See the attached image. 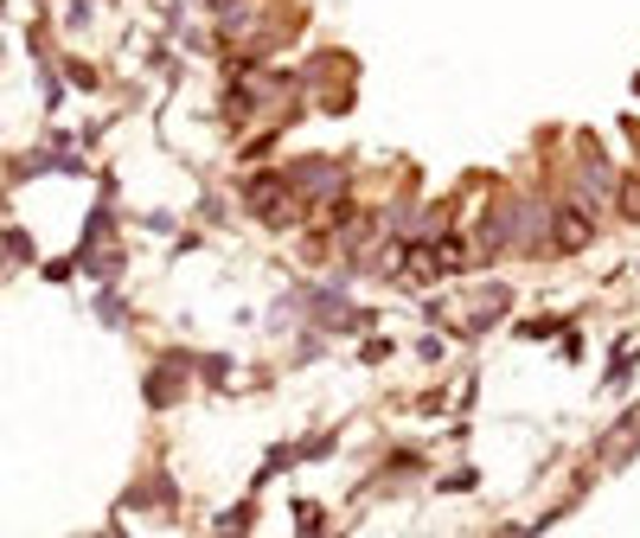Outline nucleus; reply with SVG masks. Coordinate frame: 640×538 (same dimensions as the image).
Here are the masks:
<instances>
[{"mask_svg": "<svg viewBox=\"0 0 640 538\" xmlns=\"http://www.w3.org/2000/svg\"><path fill=\"white\" fill-rule=\"evenodd\" d=\"M289 187H302V199H327V192H339V167L334 160H307V167L289 173Z\"/></svg>", "mask_w": 640, "mask_h": 538, "instance_id": "f257e3e1", "label": "nucleus"}, {"mask_svg": "<svg viewBox=\"0 0 640 538\" xmlns=\"http://www.w3.org/2000/svg\"><path fill=\"white\" fill-rule=\"evenodd\" d=\"M180 372H187V359L173 352V359H160V372H148V404H173L180 397Z\"/></svg>", "mask_w": 640, "mask_h": 538, "instance_id": "f03ea898", "label": "nucleus"}, {"mask_svg": "<svg viewBox=\"0 0 640 538\" xmlns=\"http://www.w3.org/2000/svg\"><path fill=\"white\" fill-rule=\"evenodd\" d=\"M551 237H558V250H583V244H590V218H583L576 205H564V212L551 218Z\"/></svg>", "mask_w": 640, "mask_h": 538, "instance_id": "7ed1b4c3", "label": "nucleus"}, {"mask_svg": "<svg viewBox=\"0 0 640 538\" xmlns=\"http://www.w3.org/2000/svg\"><path fill=\"white\" fill-rule=\"evenodd\" d=\"M250 212H263L269 225H282V218H289V199H282V187H276V180H257V187H250Z\"/></svg>", "mask_w": 640, "mask_h": 538, "instance_id": "20e7f679", "label": "nucleus"}, {"mask_svg": "<svg viewBox=\"0 0 640 538\" xmlns=\"http://www.w3.org/2000/svg\"><path fill=\"white\" fill-rule=\"evenodd\" d=\"M0 257H7V264H33V244H26V231H0Z\"/></svg>", "mask_w": 640, "mask_h": 538, "instance_id": "39448f33", "label": "nucleus"}, {"mask_svg": "<svg viewBox=\"0 0 640 538\" xmlns=\"http://www.w3.org/2000/svg\"><path fill=\"white\" fill-rule=\"evenodd\" d=\"M519 225H538V212H526V218L513 212V231H519ZM499 244H506V212H499V218L487 225V250H499Z\"/></svg>", "mask_w": 640, "mask_h": 538, "instance_id": "423d86ee", "label": "nucleus"}, {"mask_svg": "<svg viewBox=\"0 0 640 538\" xmlns=\"http://www.w3.org/2000/svg\"><path fill=\"white\" fill-rule=\"evenodd\" d=\"M97 314H103L110 327H122V321H128V314H122V302H115V295H97Z\"/></svg>", "mask_w": 640, "mask_h": 538, "instance_id": "0eeeda50", "label": "nucleus"}, {"mask_svg": "<svg viewBox=\"0 0 640 538\" xmlns=\"http://www.w3.org/2000/svg\"><path fill=\"white\" fill-rule=\"evenodd\" d=\"M621 212H628V218H640V180H628V187H621Z\"/></svg>", "mask_w": 640, "mask_h": 538, "instance_id": "6e6552de", "label": "nucleus"}, {"mask_svg": "<svg viewBox=\"0 0 640 538\" xmlns=\"http://www.w3.org/2000/svg\"><path fill=\"white\" fill-rule=\"evenodd\" d=\"M212 7H231V0H212Z\"/></svg>", "mask_w": 640, "mask_h": 538, "instance_id": "1a4fd4ad", "label": "nucleus"}, {"mask_svg": "<svg viewBox=\"0 0 640 538\" xmlns=\"http://www.w3.org/2000/svg\"><path fill=\"white\" fill-rule=\"evenodd\" d=\"M110 538H122V533H110Z\"/></svg>", "mask_w": 640, "mask_h": 538, "instance_id": "9d476101", "label": "nucleus"}]
</instances>
